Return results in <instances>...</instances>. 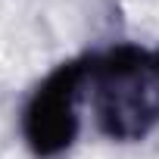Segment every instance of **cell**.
Masks as SVG:
<instances>
[{"label": "cell", "instance_id": "cell-2", "mask_svg": "<svg viewBox=\"0 0 159 159\" xmlns=\"http://www.w3.org/2000/svg\"><path fill=\"white\" fill-rule=\"evenodd\" d=\"M88 81V59L84 62H62L47 81L31 94L25 116H22V134L34 156L50 159L72 147L78 134V94Z\"/></svg>", "mask_w": 159, "mask_h": 159}, {"label": "cell", "instance_id": "cell-1", "mask_svg": "<svg viewBox=\"0 0 159 159\" xmlns=\"http://www.w3.org/2000/svg\"><path fill=\"white\" fill-rule=\"evenodd\" d=\"M94 112L112 140H140L159 122V50L116 47L88 59Z\"/></svg>", "mask_w": 159, "mask_h": 159}]
</instances>
